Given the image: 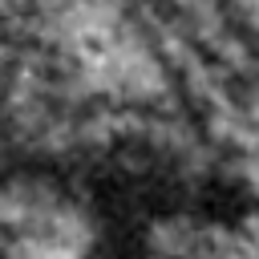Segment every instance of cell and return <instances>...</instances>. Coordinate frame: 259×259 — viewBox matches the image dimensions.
I'll use <instances>...</instances> for the list:
<instances>
[{
  "instance_id": "obj_1",
  "label": "cell",
  "mask_w": 259,
  "mask_h": 259,
  "mask_svg": "<svg viewBox=\"0 0 259 259\" xmlns=\"http://www.w3.org/2000/svg\"><path fill=\"white\" fill-rule=\"evenodd\" d=\"M69 194L40 174H12L0 190V227L4 231H32L45 223Z\"/></svg>"
},
{
  "instance_id": "obj_2",
  "label": "cell",
  "mask_w": 259,
  "mask_h": 259,
  "mask_svg": "<svg viewBox=\"0 0 259 259\" xmlns=\"http://www.w3.org/2000/svg\"><path fill=\"white\" fill-rule=\"evenodd\" d=\"M198 231L202 223H194L190 214H166V219H154L146 227V251L150 255H198Z\"/></svg>"
},
{
  "instance_id": "obj_3",
  "label": "cell",
  "mask_w": 259,
  "mask_h": 259,
  "mask_svg": "<svg viewBox=\"0 0 259 259\" xmlns=\"http://www.w3.org/2000/svg\"><path fill=\"white\" fill-rule=\"evenodd\" d=\"M239 231H243V235H247V243L259 251V214H247V219L239 223Z\"/></svg>"
}]
</instances>
